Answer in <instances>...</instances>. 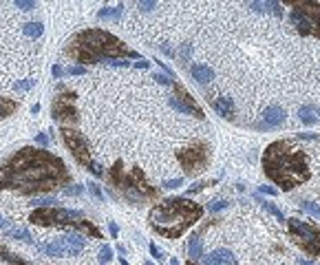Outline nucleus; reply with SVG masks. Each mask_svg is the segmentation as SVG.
Listing matches in <instances>:
<instances>
[{
  "label": "nucleus",
  "mask_w": 320,
  "mask_h": 265,
  "mask_svg": "<svg viewBox=\"0 0 320 265\" xmlns=\"http://www.w3.org/2000/svg\"><path fill=\"white\" fill-rule=\"evenodd\" d=\"M69 181V172L58 157L47 150L22 148L0 168V190H18L22 195L49 192Z\"/></svg>",
  "instance_id": "1"
},
{
  "label": "nucleus",
  "mask_w": 320,
  "mask_h": 265,
  "mask_svg": "<svg viewBox=\"0 0 320 265\" xmlns=\"http://www.w3.org/2000/svg\"><path fill=\"white\" fill-rule=\"evenodd\" d=\"M263 170L281 190H292L309 179V161L292 141H274L263 152Z\"/></svg>",
  "instance_id": "2"
},
{
  "label": "nucleus",
  "mask_w": 320,
  "mask_h": 265,
  "mask_svg": "<svg viewBox=\"0 0 320 265\" xmlns=\"http://www.w3.org/2000/svg\"><path fill=\"white\" fill-rule=\"evenodd\" d=\"M203 215L199 203L190 201L186 197H172L157 203L150 210V226L155 232H159L166 239L181 237L192 223H197Z\"/></svg>",
  "instance_id": "3"
},
{
  "label": "nucleus",
  "mask_w": 320,
  "mask_h": 265,
  "mask_svg": "<svg viewBox=\"0 0 320 265\" xmlns=\"http://www.w3.org/2000/svg\"><path fill=\"white\" fill-rule=\"evenodd\" d=\"M71 58H75L78 62L89 64V62H106L113 58H124L126 49L115 35L102 29H86L80 31L71 40L69 47ZM126 60V58H124Z\"/></svg>",
  "instance_id": "4"
},
{
  "label": "nucleus",
  "mask_w": 320,
  "mask_h": 265,
  "mask_svg": "<svg viewBox=\"0 0 320 265\" xmlns=\"http://www.w3.org/2000/svg\"><path fill=\"white\" fill-rule=\"evenodd\" d=\"M289 18L301 35L320 38V2H294Z\"/></svg>",
  "instance_id": "5"
},
{
  "label": "nucleus",
  "mask_w": 320,
  "mask_h": 265,
  "mask_svg": "<svg viewBox=\"0 0 320 265\" xmlns=\"http://www.w3.org/2000/svg\"><path fill=\"white\" fill-rule=\"evenodd\" d=\"M287 228L292 234L294 243L307 252L309 257H320V230L312 223L301 221V219H287Z\"/></svg>",
  "instance_id": "6"
},
{
  "label": "nucleus",
  "mask_w": 320,
  "mask_h": 265,
  "mask_svg": "<svg viewBox=\"0 0 320 265\" xmlns=\"http://www.w3.org/2000/svg\"><path fill=\"white\" fill-rule=\"evenodd\" d=\"M62 139H64V144L69 146L71 155H73L80 164L89 168L95 177H104V170H102V166L93 159L91 148H89V141L84 139L82 132H78V131H73V129H62Z\"/></svg>",
  "instance_id": "7"
},
{
  "label": "nucleus",
  "mask_w": 320,
  "mask_h": 265,
  "mask_svg": "<svg viewBox=\"0 0 320 265\" xmlns=\"http://www.w3.org/2000/svg\"><path fill=\"white\" fill-rule=\"evenodd\" d=\"M119 190H124L130 201H144V199H150L157 195V190L146 181L144 172L139 168H133L128 175H124V181L119 183Z\"/></svg>",
  "instance_id": "8"
},
{
  "label": "nucleus",
  "mask_w": 320,
  "mask_h": 265,
  "mask_svg": "<svg viewBox=\"0 0 320 265\" xmlns=\"http://www.w3.org/2000/svg\"><path fill=\"white\" fill-rule=\"evenodd\" d=\"M73 219H82L80 210H64V208H38L31 215L35 226H73Z\"/></svg>",
  "instance_id": "9"
},
{
  "label": "nucleus",
  "mask_w": 320,
  "mask_h": 265,
  "mask_svg": "<svg viewBox=\"0 0 320 265\" xmlns=\"http://www.w3.org/2000/svg\"><path fill=\"white\" fill-rule=\"evenodd\" d=\"M177 159H179V164L184 166V170L188 175H195V172L203 170V168L210 164V148L203 141H197L190 148H184L177 152Z\"/></svg>",
  "instance_id": "10"
},
{
  "label": "nucleus",
  "mask_w": 320,
  "mask_h": 265,
  "mask_svg": "<svg viewBox=\"0 0 320 265\" xmlns=\"http://www.w3.org/2000/svg\"><path fill=\"white\" fill-rule=\"evenodd\" d=\"M51 113L58 122H75V95L73 93H64L58 95L53 100V106H51Z\"/></svg>",
  "instance_id": "11"
},
{
  "label": "nucleus",
  "mask_w": 320,
  "mask_h": 265,
  "mask_svg": "<svg viewBox=\"0 0 320 265\" xmlns=\"http://www.w3.org/2000/svg\"><path fill=\"white\" fill-rule=\"evenodd\" d=\"M285 122V111H283V106H270V109H265V113H263V122L261 124H256V129H278V126Z\"/></svg>",
  "instance_id": "12"
},
{
  "label": "nucleus",
  "mask_w": 320,
  "mask_h": 265,
  "mask_svg": "<svg viewBox=\"0 0 320 265\" xmlns=\"http://www.w3.org/2000/svg\"><path fill=\"white\" fill-rule=\"evenodd\" d=\"M203 265H236V259L227 248H219L203 259Z\"/></svg>",
  "instance_id": "13"
},
{
  "label": "nucleus",
  "mask_w": 320,
  "mask_h": 265,
  "mask_svg": "<svg viewBox=\"0 0 320 265\" xmlns=\"http://www.w3.org/2000/svg\"><path fill=\"white\" fill-rule=\"evenodd\" d=\"M172 89H175V98L181 102V104H186L188 109H190V113L195 115V117H199V120H203V111L197 106V102H195V98H192L190 93L184 89L181 84H172Z\"/></svg>",
  "instance_id": "14"
},
{
  "label": "nucleus",
  "mask_w": 320,
  "mask_h": 265,
  "mask_svg": "<svg viewBox=\"0 0 320 265\" xmlns=\"http://www.w3.org/2000/svg\"><path fill=\"white\" fill-rule=\"evenodd\" d=\"M212 106H214V111L219 113L223 120H234V102H232V98H216L214 102H210Z\"/></svg>",
  "instance_id": "15"
},
{
  "label": "nucleus",
  "mask_w": 320,
  "mask_h": 265,
  "mask_svg": "<svg viewBox=\"0 0 320 265\" xmlns=\"http://www.w3.org/2000/svg\"><path fill=\"white\" fill-rule=\"evenodd\" d=\"M190 73H192V78H195L197 82H201V84H208V82L214 80V71H212L208 64H195L190 69Z\"/></svg>",
  "instance_id": "16"
},
{
  "label": "nucleus",
  "mask_w": 320,
  "mask_h": 265,
  "mask_svg": "<svg viewBox=\"0 0 320 265\" xmlns=\"http://www.w3.org/2000/svg\"><path fill=\"white\" fill-rule=\"evenodd\" d=\"M247 7L254 9V11H261V13H274V16H278V18L283 16L281 2H247Z\"/></svg>",
  "instance_id": "17"
},
{
  "label": "nucleus",
  "mask_w": 320,
  "mask_h": 265,
  "mask_svg": "<svg viewBox=\"0 0 320 265\" xmlns=\"http://www.w3.org/2000/svg\"><path fill=\"white\" fill-rule=\"evenodd\" d=\"M40 250L42 252H47L49 257H67L69 254V248H67V243L60 239V241H55V243H49V246H40Z\"/></svg>",
  "instance_id": "18"
},
{
  "label": "nucleus",
  "mask_w": 320,
  "mask_h": 265,
  "mask_svg": "<svg viewBox=\"0 0 320 265\" xmlns=\"http://www.w3.org/2000/svg\"><path fill=\"white\" fill-rule=\"evenodd\" d=\"M188 254H190L192 261H197V259L203 257V248H201V237L199 234H192L190 243H188Z\"/></svg>",
  "instance_id": "19"
},
{
  "label": "nucleus",
  "mask_w": 320,
  "mask_h": 265,
  "mask_svg": "<svg viewBox=\"0 0 320 265\" xmlns=\"http://www.w3.org/2000/svg\"><path fill=\"white\" fill-rule=\"evenodd\" d=\"M73 228H78V230H82V232H89L91 237H95V239H102V232H100L98 228H95L91 221H84V219H78V221H73Z\"/></svg>",
  "instance_id": "20"
},
{
  "label": "nucleus",
  "mask_w": 320,
  "mask_h": 265,
  "mask_svg": "<svg viewBox=\"0 0 320 265\" xmlns=\"http://www.w3.org/2000/svg\"><path fill=\"white\" fill-rule=\"evenodd\" d=\"M16 109H18V104H16L13 100L0 98V120H2V117H7V115H11Z\"/></svg>",
  "instance_id": "21"
},
{
  "label": "nucleus",
  "mask_w": 320,
  "mask_h": 265,
  "mask_svg": "<svg viewBox=\"0 0 320 265\" xmlns=\"http://www.w3.org/2000/svg\"><path fill=\"white\" fill-rule=\"evenodd\" d=\"M22 31H24V35H29V38H40V35H42V24L40 22H27L22 27Z\"/></svg>",
  "instance_id": "22"
},
{
  "label": "nucleus",
  "mask_w": 320,
  "mask_h": 265,
  "mask_svg": "<svg viewBox=\"0 0 320 265\" xmlns=\"http://www.w3.org/2000/svg\"><path fill=\"white\" fill-rule=\"evenodd\" d=\"M312 113H314L312 106H301V113H298V115H301V122H303V124L312 126L314 122H316V117H314Z\"/></svg>",
  "instance_id": "23"
},
{
  "label": "nucleus",
  "mask_w": 320,
  "mask_h": 265,
  "mask_svg": "<svg viewBox=\"0 0 320 265\" xmlns=\"http://www.w3.org/2000/svg\"><path fill=\"white\" fill-rule=\"evenodd\" d=\"M31 203H33V206H38V208H53L55 197H53V195H47V197H35Z\"/></svg>",
  "instance_id": "24"
},
{
  "label": "nucleus",
  "mask_w": 320,
  "mask_h": 265,
  "mask_svg": "<svg viewBox=\"0 0 320 265\" xmlns=\"http://www.w3.org/2000/svg\"><path fill=\"white\" fill-rule=\"evenodd\" d=\"M0 259H2V261H7L9 265H27L24 261H20L18 257H13L11 252H7V250H4V248H0Z\"/></svg>",
  "instance_id": "25"
},
{
  "label": "nucleus",
  "mask_w": 320,
  "mask_h": 265,
  "mask_svg": "<svg viewBox=\"0 0 320 265\" xmlns=\"http://www.w3.org/2000/svg\"><path fill=\"white\" fill-rule=\"evenodd\" d=\"M301 208H303L305 212H309L312 217L320 219V206H318V203H314V201H303V203H301Z\"/></svg>",
  "instance_id": "26"
},
{
  "label": "nucleus",
  "mask_w": 320,
  "mask_h": 265,
  "mask_svg": "<svg viewBox=\"0 0 320 265\" xmlns=\"http://www.w3.org/2000/svg\"><path fill=\"white\" fill-rule=\"evenodd\" d=\"M119 13H121V7H104L98 16L100 18H119Z\"/></svg>",
  "instance_id": "27"
},
{
  "label": "nucleus",
  "mask_w": 320,
  "mask_h": 265,
  "mask_svg": "<svg viewBox=\"0 0 320 265\" xmlns=\"http://www.w3.org/2000/svg\"><path fill=\"white\" fill-rule=\"evenodd\" d=\"M261 203H263V208H265V210L270 212V215H274V217L278 219V221H285V217H283V212L278 210V208L274 206V203H270V201H261Z\"/></svg>",
  "instance_id": "28"
},
{
  "label": "nucleus",
  "mask_w": 320,
  "mask_h": 265,
  "mask_svg": "<svg viewBox=\"0 0 320 265\" xmlns=\"http://www.w3.org/2000/svg\"><path fill=\"white\" fill-rule=\"evenodd\" d=\"M230 206V201H225V199H216V201H212L210 206V212H219V210H223V208H227Z\"/></svg>",
  "instance_id": "29"
},
{
  "label": "nucleus",
  "mask_w": 320,
  "mask_h": 265,
  "mask_svg": "<svg viewBox=\"0 0 320 265\" xmlns=\"http://www.w3.org/2000/svg\"><path fill=\"white\" fill-rule=\"evenodd\" d=\"M110 259H113V250H110L108 246H104V248L100 250V261H102V263L106 265V263L110 261Z\"/></svg>",
  "instance_id": "30"
},
{
  "label": "nucleus",
  "mask_w": 320,
  "mask_h": 265,
  "mask_svg": "<svg viewBox=\"0 0 320 265\" xmlns=\"http://www.w3.org/2000/svg\"><path fill=\"white\" fill-rule=\"evenodd\" d=\"M11 234L16 239H20V241H31V234H29V230H24V228H16Z\"/></svg>",
  "instance_id": "31"
},
{
  "label": "nucleus",
  "mask_w": 320,
  "mask_h": 265,
  "mask_svg": "<svg viewBox=\"0 0 320 265\" xmlns=\"http://www.w3.org/2000/svg\"><path fill=\"white\" fill-rule=\"evenodd\" d=\"M181 183H184V177H177V179H168V181H164L161 186L168 188V190H175V188H179Z\"/></svg>",
  "instance_id": "32"
},
{
  "label": "nucleus",
  "mask_w": 320,
  "mask_h": 265,
  "mask_svg": "<svg viewBox=\"0 0 320 265\" xmlns=\"http://www.w3.org/2000/svg\"><path fill=\"white\" fill-rule=\"evenodd\" d=\"M89 190H91V195L98 199V201H104V195H102V190H100L98 183H89Z\"/></svg>",
  "instance_id": "33"
},
{
  "label": "nucleus",
  "mask_w": 320,
  "mask_h": 265,
  "mask_svg": "<svg viewBox=\"0 0 320 265\" xmlns=\"http://www.w3.org/2000/svg\"><path fill=\"white\" fill-rule=\"evenodd\" d=\"M152 80H157V82H159V84H164V86H172V84H175V82H172V80L168 78V75H159V73H155V75H152Z\"/></svg>",
  "instance_id": "34"
},
{
  "label": "nucleus",
  "mask_w": 320,
  "mask_h": 265,
  "mask_svg": "<svg viewBox=\"0 0 320 265\" xmlns=\"http://www.w3.org/2000/svg\"><path fill=\"white\" fill-rule=\"evenodd\" d=\"M64 73H67V75H84L86 69H84V66H69Z\"/></svg>",
  "instance_id": "35"
},
{
  "label": "nucleus",
  "mask_w": 320,
  "mask_h": 265,
  "mask_svg": "<svg viewBox=\"0 0 320 265\" xmlns=\"http://www.w3.org/2000/svg\"><path fill=\"white\" fill-rule=\"evenodd\" d=\"M33 84H35V80H22V82H16V89L18 91H29Z\"/></svg>",
  "instance_id": "36"
},
{
  "label": "nucleus",
  "mask_w": 320,
  "mask_h": 265,
  "mask_svg": "<svg viewBox=\"0 0 320 265\" xmlns=\"http://www.w3.org/2000/svg\"><path fill=\"white\" fill-rule=\"evenodd\" d=\"M16 7L22 9V11H31V9H35V2H24V0H16Z\"/></svg>",
  "instance_id": "37"
},
{
  "label": "nucleus",
  "mask_w": 320,
  "mask_h": 265,
  "mask_svg": "<svg viewBox=\"0 0 320 265\" xmlns=\"http://www.w3.org/2000/svg\"><path fill=\"white\" fill-rule=\"evenodd\" d=\"M106 62H108L110 66H124V69L130 64V62H126L124 58H113V60H106Z\"/></svg>",
  "instance_id": "38"
},
{
  "label": "nucleus",
  "mask_w": 320,
  "mask_h": 265,
  "mask_svg": "<svg viewBox=\"0 0 320 265\" xmlns=\"http://www.w3.org/2000/svg\"><path fill=\"white\" fill-rule=\"evenodd\" d=\"M150 254H152V257L157 259V261H161V259H164V252H161V250L157 248L155 243H150Z\"/></svg>",
  "instance_id": "39"
},
{
  "label": "nucleus",
  "mask_w": 320,
  "mask_h": 265,
  "mask_svg": "<svg viewBox=\"0 0 320 265\" xmlns=\"http://www.w3.org/2000/svg\"><path fill=\"white\" fill-rule=\"evenodd\" d=\"M258 192H261V195H270V197H274V195H276V188H272V186H261V188H258Z\"/></svg>",
  "instance_id": "40"
},
{
  "label": "nucleus",
  "mask_w": 320,
  "mask_h": 265,
  "mask_svg": "<svg viewBox=\"0 0 320 265\" xmlns=\"http://www.w3.org/2000/svg\"><path fill=\"white\" fill-rule=\"evenodd\" d=\"M82 190H84L82 186H69V188H64V192H67V195H82Z\"/></svg>",
  "instance_id": "41"
},
{
  "label": "nucleus",
  "mask_w": 320,
  "mask_h": 265,
  "mask_svg": "<svg viewBox=\"0 0 320 265\" xmlns=\"http://www.w3.org/2000/svg\"><path fill=\"white\" fill-rule=\"evenodd\" d=\"M157 7V2H139V9L141 11H152Z\"/></svg>",
  "instance_id": "42"
},
{
  "label": "nucleus",
  "mask_w": 320,
  "mask_h": 265,
  "mask_svg": "<svg viewBox=\"0 0 320 265\" xmlns=\"http://www.w3.org/2000/svg\"><path fill=\"white\" fill-rule=\"evenodd\" d=\"M181 58L190 60V44H184V47H181Z\"/></svg>",
  "instance_id": "43"
},
{
  "label": "nucleus",
  "mask_w": 320,
  "mask_h": 265,
  "mask_svg": "<svg viewBox=\"0 0 320 265\" xmlns=\"http://www.w3.org/2000/svg\"><path fill=\"white\" fill-rule=\"evenodd\" d=\"M35 141H38L40 146H47L49 144V137L47 135H35Z\"/></svg>",
  "instance_id": "44"
},
{
  "label": "nucleus",
  "mask_w": 320,
  "mask_h": 265,
  "mask_svg": "<svg viewBox=\"0 0 320 265\" xmlns=\"http://www.w3.org/2000/svg\"><path fill=\"white\" fill-rule=\"evenodd\" d=\"M135 66H137V69H148L150 62H148V60H144V58H141V60H137V62H135Z\"/></svg>",
  "instance_id": "45"
},
{
  "label": "nucleus",
  "mask_w": 320,
  "mask_h": 265,
  "mask_svg": "<svg viewBox=\"0 0 320 265\" xmlns=\"http://www.w3.org/2000/svg\"><path fill=\"white\" fill-rule=\"evenodd\" d=\"M203 186H206V183H192V186H190V190H188V192H190V195H192V192H199V190H203Z\"/></svg>",
  "instance_id": "46"
},
{
  "label": "nucleus",
  "mask_w": 320,
  "mask_h": 265,
  "mask_svg": "<svg viewBox=\"0 0 320 265\" xmlns=\"http://www.w3.org/2000/svg\"><path fill=\"white\" fill-rule=\"evenodd\" d=\"M51 73H53V75H55V78H60V75H62V73H64V71H62V69H60V66H58V64H55V66H53V69H51Z\"/></svg>",
  "instance_id": "47"
},
{
  "label": "nucleus",
  "mask_w": 320,
  "mask_h": 265,
  "mask_svg": "<svg viewBox=\"0 0 320 265\" xmlns=\"http://www.w3.org/2000/svg\"><path fill=\"white\" fill-rule=\"evenodd\" d=\"M161 51H164V53H166V55H177V53H175V51H172V49L168 47V44H161Z\"/></svg>",
  "instance_id": "48"
},
{
  "label": "nucleus",
  "mask_w": 320,
  "mask_h": 265,
  "mask_svg": "<svg viewBox=\"0 0 320 265\" xmlns=\"http://www.w3.org/2000/svg\"><path fill=\"white\" fill-rule=\"evenodd\" d=\"M108 228H110V234H113V237H117V232H119V228H117V226H115V223H110V226H108Z\"/></svg>",
  "instance_id": "49"
},
{
  "label": "nucleus",
  "mask_w": 320,
  "mask_h": 265,
  "mask_svg": "<svg viewBox=\"0 0 320 265\" xmlns=\"http://www.w3.org/2000/svg\"><path fill=\"white\" fill-rule=\"evenodd\" d=\"M159 66H161V69H164V71H166V73H168V75H172V71H170V69H168V66H166L164 62H159Z\"/></svg>",
  "instance_id": "50"
},
{
  "label": "nucleus",
  "mask_w": 320,
  "mask_h": 265,
  "mask_svg": "<svg viewBox=\"0 0 320 265\" xmlns=\"http://www.w3.org/2000/svg\"><path fill=\"white\" fill-rule=\"evenodd\" d=\"M298 265H316V263H309V261H305V259H298Z\"/></svg>",
  "instance_id": "51"
},
{
  "label": "nucleus",
  "mask_w": 320,
  "mask_h": 265,
  "mask_svg": "<svg viewBox=\"0 0 320 265\" xmlns=\"http://www.w3.org/2000/svg\"><path fill=\"white\" fill-rule=\"evenodd\" d=\"M170 265H179V261H177V259H172V261H170Z\"/></svg>",
  "instance_id": "52"
},
{
  "label": "nucleus",
  "mask_w": 320,
  "mask_h": 265,
  "mask_svg": "<svg viewBox=\"0 0 320 265\" xmlns=\"http://www.w3.org/2000/svg\"><path fill=\"white\" fill-rule=\"evenodd\" d=\"M0 228H4V219L2 217H0Z\"/></svg>",
  "instance_id": "53"
},
{
  "label": "nucleus",
  "mask_w": 320,
  "mask_h": 265,
  "mask_svg": "<svg viewBox=\"0 0 320 265\" xmlns=\"http://www.w3.org/2000/svg\"><path fill=\"white\" fill-rule=\"evenodd\" d=\"M188 265H195V261H190V263H188Z\"/></svg>",
  "instance_id": "54"
},
{
  "label": "nucleus",
  "mask_w": 320,
  "mask_h": 265,
  "mask_svg": "<svg viewBox=\"0 0 320 265\" xmlns=\"http://www.w3.org/2000/svg\"><path fill=\"white\" fill-rule=\"evenodd\" d=\"M146 265H152V263H146Z\"/></svg>",
  "instance_id": "55"
},
{
  "label": "nucleus",
  "mask_w": 320,
  "mask_h": 265,
  "mask_svg": "<svg viewBox=\"0 0 320 265\" xmlns=\"http://www.w3.org/2000/svg\"><path fill=\"white\" fill-rule=\"evenodd\" d=\"M318 115H320V111H318Z\"/></svg>",
  "instance_id": "56"
}]
</instances>
